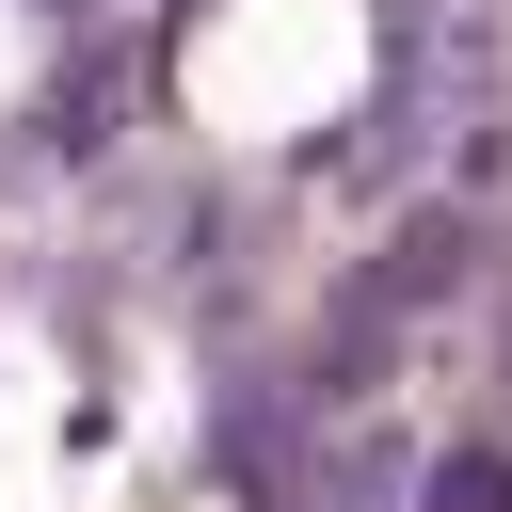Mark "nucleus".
I'll use <instances>...</instances> for the list:
<instances>
[{
    "mask_svg": "<svg viewBox=\"0 0 512 512\" xmlns=\"http://www.w3.org/2000/svg\"><path fill=\"white\" fill-rule=\"evenodd\" d=\"M432 512H512V464H496V448H464V464H432Z\"/></svg>",
    "mask_w": 512,
    "mask_h": 512,
    "instance_id": "f257e3e1",
    "label": "nucleus"
}]
</instances>
